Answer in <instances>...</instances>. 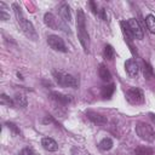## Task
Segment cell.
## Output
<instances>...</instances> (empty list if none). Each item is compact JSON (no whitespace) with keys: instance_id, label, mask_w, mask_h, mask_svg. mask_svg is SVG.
<instances>
[{"instance_id":"cell-8","label":"cell","mask_w":155,"mask_h":155,"mask_svg":"<svg viewBox=\"0 0 155 155\" xmlns=\"http://www.w3.org/2000/svg\"><path fill=\"white\" fill-rule=\"evenodd\" d=\"M125 69H126V73L128 74V76H131V78L137 76V74H138V71H139L138 64H137L133 59L126 61V63H125Z\"/></svg>"},{"instance_id":"cell-1","label":"cell","mask_w":155,"mask_h":155,"mask_svg":"<svg viewBox=\"0 0 155 155\" xmlns=\"http://www.w3.org/2000/svg\"><path fill=\"white\" fill-rule=\"evenodd\" d=\"M13 7V11H15V15H16V18H17V22L22 29V31L25 34L27 38L31 39V40H36L38 39V34L35 31V28L34 25L31 24L30 21H28L24 16H23V12L21 10V7L18 6V4H13L12 5Z\"/></svg>"},{"instance_id":"cell-18","label":"cell","mask_w":155,"mask_h":155,"mask_svg":"<svg viewBox=\"0 0 155 155\" xmlns=\"http://www.w3.org/2000/svg\"><path fill=\"white\" fill-rule=\"evenodd\" d=\"M145 22H147V27H148L149 31L155 34V16L154 15H148L147 18H145Z\"/></svg>"},{"instance_id":"cell-4","label":"cell","mask_w":155,"mask_h":155,"mask_svg":"<svg viewBox=\"0 0 155 155\" xmlns=\"http://www.w3.org/2000/svg\"><path fill=\"white\" fill-rule=\"evenodd\" d=\"M136 133L139 136L140 139L145 142H153L155 139V131L153 126L145 122H138L136 125Z\"/></svg>"},{"instance_id":"cell-7","label":"cell","mask_w":155,"mask_h":155,"mask_svg":"<svg viewBox=\"0 0 155 155\" xmlns=\"http://www.w3.org/2000/svg\"><path fill=\"white\" fill-rule=\"evenodd\" d=\"M127 25H128V29H130V31H131L133 39H138V40L143 39V36H144L143 29H142L139 22H138L136 18H130V19L127 21Z\"/></svg>"},{"instance_id":"cell-2","label":"cell","mask_w":155,"mask_h":155,"mask_svg":"<svg viewBox=\"0 0 155 155\" xmlns=\"http://www.w3.org/2000/svg\"><path fill=\"white\" fill-rule=\"evenodd\" d=\"M76 30H78V38H79L80 44L82 45L84 50L87 51L88 46H90V39H88V34L86 30L85 13L81 8H79L76 12Z\"/></svg>"},{"instance_id":"cell-21","label":"cell","mask_w":155,"mask_h":155,"mask_svg":"<svg viewBox=\"0 0 155 155\" xmlns=\"http://www.w3.org/2000/svg\"><path fill=\"white\" fill-rule=\"evenodd\" d=\"M103 54H104V58H107L109 61L113 59L114 58V54H115V51H114L113 46L111 45H105L104 51H103Z\"/></svg>"},{"instance_id":"cell-20","label":"cell","mask_w":155,"mask_h":155,"mask_svg":"<svg viewBox=\"0 0 155 155\" xmlns=\"http://www.w3.org/2000/svg\"><path fill=\"white\" fill-rule=\"evenodd\" d=\"M154 150L148 147H138L134 150V155H153Z\"/></svg>"},{"instance_id":"cell-16","label":"cell","mask_w":155,"mask_h":155,"mask_svg":"<svg viewBox=\"0 0 155 155\" xmlns=\"http://www.w3.org/2000/svg\"><path fill=\"white\" fill-rule=\"evenodd\" d=\"M114 91H115L114 84H109V85H105V86L102 87V92L101 93H102V97L103 98H110L113 96Z\"/></svg>"},{"instance_id":"cell-15","label":"cell","mask_w":155,"mask_h":155,"mask_svg":"<svg viewBox=\"0 0 155 155\" xmlns=\"http://www.w3.org/2000/svg\"><path fill=\"white\" fill-rule=\"evenodd\" d=\"M143 75L145 79L148 80H151L154 78V70H153V67L148 63V62H143Z\"/></svg>"},{"instance_id":"cell-17","label":"cell","mask_w":155,"mask_h":155,"mask_svg":"<svg viewBox=\"0 0 155 155\" xmlns=\"http://www.w3.org/2000/svg\"><path fill=\"white\" fill-rule=\"evenodd\" d=\"M98 147H99L101 150H109V149L113 148V140H111L110 138L105 137V138H103V139L99 142Z\"/></svg>"},{"instance_id":"cell-10","label":"cell","mask_w":155,"mask_h":155,"mask_svg":"<svg viewBox=\"0 0 155 155\" xmlns=\"http://www.w3.org/2000/svg\"><path fill=\"white\" fill-rule=\"evenodd\" d=\"M44 22H45V24H46L48 28H51V29H57V28L59 27V23H58L57 18H56L51 12L45 13V16H44Z\"/></svg>"},{"instance_id":"cell-9","label":"cell","mask_w":155,"mask_h":155,"mask_svg":"<svg viewBox=\"0 0 155 155\" xmlns=\"http://www.w3.org/2000/svg\"><path fill=\"white\" fill-rule=\"evenodd\" d=\"M51 98L53 101H56L57 103H61V104H69L71 102V97L70 96H67V94H62L59 92H51L50 93Z\"/></svg>"},{"instance_id":"cell-3","label":"cell","mask_w":155,"mask_h":155,"mask_svg":"<svg viewBox=\"0 0 155 155\" xmlns=\"http://www.w3.org/2000/svg\"><path fill=\"white\" fill-rule=\"evenodd\" d=\"M53 76H54V80L57 81V84L62 87L76 88L79 86V80L70 74H67L63 71H53Z\"/></svg>"},{"instance_id":"cell-19","label":"cell","mask_w":155,"mask_h":155,"mask_svg":"<svg viewBox=\"0 0 155 155\" xmlns=\"http://www.w3.org/2000/svg\"><path fill=\"white\" fill-rule=\"evenodd\" d=\"M13 102L17 107H21V108H25L27 107V98L23 96V94H16L15 98H13Z\"/></svg>"},{"instance_id":"cell-11","label":"cell","mask_w":155,"mask_h":155,"mask_svg":"<svg viewBox=\"0 0 155 155\" xmlns=\"http://www.w3.org/2000/svg\"><path fill=\"white\" fill-rule=\"evenodd\" d=\"M41 145H42L46 150H48V151H56V150L58 149V144H57V142H56L54 139L50 138V137H45V138H42V140H41Z\"/></svg>"},{"instance_id":"cell-24","label":"cell","mask_w":155,"mask_h":155,"mask_svg":"<svg viewBox=\"0 0 155 155\" xmlns=\"http://www.w3.org/2000/svg\"><path fill=\"white\" fill-rule=\"evenodd\" d=\"M19 155H34V151L31 149H29V148H24V149L21 150Z\"/></svg>"},{"instance_id":"cell-13","label":"cell","mask_w":155,"mask_h":155,"mask_svg":"<svg viewBox=\"0 0 155 155\" xmlns=\"http://www.w3.org/2000/svg\"><path fill=\"white\" fill-rule=\"evenodd\" d=\"M98 74H99V78H101L103 81H110V79H111V74H110L109 69H108L104 64H101V65H99Z\"/></svg>"},{"instance_id":"cell-26","label":"cell","mask_w":155,"mask_h":155,"mask_svg":"<svg viewBox=\"0 0 155 155\" xmlns=\"http://www.w3.org/2000/svg\"><path fill=\"white\" fill-rule=\"evenodd\" d=\"M90 5H91V7H92V12H93V13H96V15H98V13H99V11L97 10V7H96L94 2H93V1H91V2H90Z\"/></svg>"},{"instance_id":"cell-23","label":"cell","mask_w":155,"mask_h":155,"mask_svg":"<svg viewBox=\"0 0 155 155\" xmlns=\"http://www.w3.org/2000/svg\"><path fill=\"white\" fill-rule=\"evenodd\" d=\"M0 98H1V104H5V105H7V107H12V105H15L13 99H11L10 97H7L5 93H2Z\"/></svg>"},{"instance_id":"cell-5","label":"cell","mask_w":155,"mask_h":155,"mask_svg":"<svg viewBox=\"0 0 155 155\" xmlns=\"http://www.w3.org/2000/svg\"><path fill=\"white\" fill-rule=\"evenodd\" d=\"M126 98L131 104H140L144 102V94L140 88L131 87L126 92Z\"/></svg>"},{"instance_id":"cell-6","label":"cell","mask_w":155,"mask_h":155,"mask_svg":"<svg viewBox=\"0 0 155 155\" xmlns=\"http://www.w3.org/2000/svg\"><path fill=\"white\" fill-rule=\"evenodd\" d=\"M47 44L48 46L54 50V51H58V52H67L68 48L63 41L62 38H59L58 35H48L47 38Z\"/></svg>"},{"instance_id":"cell-14","label":"cell","mask_w":155,"mask_h":155,"mask_svg":"<svg viewBox=\"0 0 155 155\" xmlns=\"http://www.w3.org/2000/svg\"><path fill=\"white\" fill-rule=\"evenodd\" d=\"M87 116H88V119H90L92 122H94V124H105V122H107V119H105L103 115L96 114V113H93V111H88V113H87Z\"/></svg>"},{"instance_id":"cell-22","label":"cell","mask_w":155,"mask_h":155,"mask_svg":"<svg viewBox=\"0 0 155 155\" xmlns=\"http://www.w3.org/2000/svg\"><path fill=\"white\" fill-rule=\"evenodd\" d=\"M121 28H122V33H124V35H125V38H126L127 40L133 39V36H132V34H131V31H130V29H128L127 22L122 21V22H121Z\"/></svg>"},{"instance_id":"cell-25","label":"cell","mask_w":155,"mask_h":155,"mask_svg":"<svg viewBox=\"0 0 155 155\" xmlns=\"http://www.w3.org/2000/svg\"><path fill=\"white\" fill-rule=\"evenodd\" d=\"M8 18H10V16L5 12V10H0V19L6 21V19H8Z\"/></svg>"},{"instance_id":"cell-27","label":"cell","mask_w":155,"mask_h":155,"mask_svg":"<svg viewBox=\"0 0 155 155\" xmlns=\"http://www.w3.org/2000/svg\"><path fill=\"white\" fill-rule=\"evenodd\" d=\"M8 127H11V128H12V130H13V131H15L16 133H18V132H19V131H18V130L16 128V126H15L13 124H8Z\"/></svg>"},{"instance_id":"cell-12","label":"cell","mask_w":155,"mask_h":155,"mask_svg":"<svg viewBox=\"0 0 155 155\" xmlns=\"http://www.w3.org/2000/svg\"><path fill=\"white\" fill-rule=\"evenodd\" d=\"M59 15L65 21V22H70L71 21V13H70V7L67 4H63L59 7Z\"/></svg>"}]
</instances>
